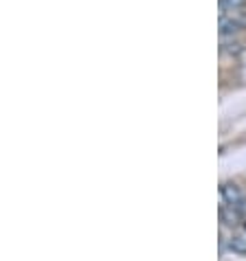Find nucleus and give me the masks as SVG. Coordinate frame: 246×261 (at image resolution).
Instances as JSON below:
<instances>
[{"instance_id": "1", "label": "nucleus", "mask_w": 246, "mask_h": 261, "mask_svg": "<svg viewBox=\"0 0 246 261\" xmlns=\"http://www.w3.org/2000/svg\"><path fill=\"white\" fill-rule=\"evenodd\" d=\"M220 195H222L224 204L233 206L235 211H240V208H246V198H244V193H242V189H240L237 185L224 182V185L220 187Z\"/></svg>"}, {"instance_id": "2", "label": "nucleus", "mask_w": 246, "mask_h": 261, "mask_svg": "<svg viewBox=\"0 0 246 261\" xmlns=\"http://www.w3.org/2000/svg\"><path fill=\"white\" fill-rule=\"evenodd\" d=\"M242 50H244L242 44L235 38H222V44H220V53L222 55H240Z\"/></svg>"}, {"instance_id": "3", "label": "nucleus", "mask_w": 246, "mask_h": 261, "mask_svg": "<svg viewBox=\"0 0 246 261\" xmlns=\"http://www.w3.org/2000/svg\"><path fill=\"white\" fill-rule=\"evenodd\" d=\"M227 248L237 257H246V237H242V235L231 237L227 242Z\"/></svg>"}, {"instance_id": "4", "label": "nucleus", "mask_w": 246, "mask_h": 261, "mask_svg": "<svg viewBox=\"0 0 246 261\" xmlns=\"http://www.w3.org/2000/svg\"><path fill=\"white\" fill-rule=\"evenodd\" d=\"M246 0H220V11H240Z\"/></svg>"}]
</instances>
